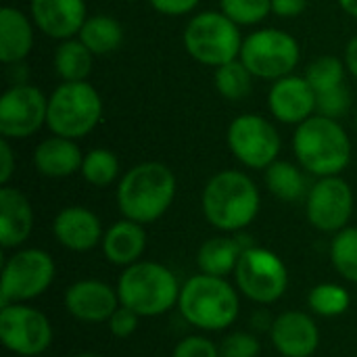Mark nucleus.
Wrapping results in <instances>:
<instances>
[{"label": "nucleus", "instance_id": "nucleus-12", "mask_svg": "<svg viewBox=\"0 0 357 357\" xmlns=\"http://www.w3.org/2000/svg\"><path fill=\"white\" fill-rule=\"evenodd\" d=\"M52 324L44 312L27 303L0 307V343L6 351L21 357L42 356L52 345Z\"/></svg>", "mask_w": 357, "mask_h": 357}, {"label": "nucleus", "instance_id": "nucleus-31", "mask_svg": "<svg viewBox=\"0 0 357 357\" xmlns=\"http://www.w3.org/2000/svg\"><path fill=\"white\" fill-rule=\"evenodd\" d=\"M331 261L345 280L357 284V226H347L335 234L331 243Z\"/></svg>", "mask_w": 357, "mask_h": 357}, {"label": "nucleus", "instance_id": "nucleus-35", "mask_svg": "<svg viewBox=\"0 0 357 357\" xmlns=\"http://www.w3.org/2000/svg\"><path fill=\"white\" fill-rule=\"evenodd\" d=\"M259 339L251 333H232L220 345L222 357H259Z\"/></svg>", "mask_w": 357, "mask_h": 357}, {"label": "nucleus", "instance_id": "nucleus-27", "mask_svg": "<svg viewBox=\"0 0 357 357\" xmlns=\"http://www.w3.org/2000/svg\"><path fill=\"white\" fill-rule=\"evenodd\" d=\"M52 63L63 82H86L92 71L94 54L79 38H69L56 46Z\"/></svg>", "mask_w": 357, "mask_h": 357}, {"label": "nucleus", "instance_id": "nucleus-23", "mask_svg": "<svg viewBox=\"0 0 357 357\" xmlns=\"http://www.w3.org/2000/svg\"><path fill=\"white\" fill-rule=\"evenodd\" d=\"M100 247H102V253L109 264L128 268V266L140 261V257L146 249L144 226L123 218L105 230Z\"/></svg>", "mask_w": 357, "mask_h": 357}, {"label": "nucleus", "instance_id": "nucleus-26", "mask_svg": "<svg viewBox=\"0 0 357 357\" xmlns=\"http://www.w3.org/2000/svg\"><path fill=\"white\" fill-rule=\"evenodd\" d=\"M77 38L90 48L94 56H107L115 52L123 42V27L111 15H88Z\"/></svg>", "mask_w": 357, "mask_h": 357}, {"label": "nucleus", "instance_id": "nucleus-6", "mask_svg": "<svg viewBox=\"0 0 357 357\" xmlns=\"http://www.w3.org/2000/svg\"><path fill=\"white\" fill-rule=\"evenodd\" d=\"M102 119V98L86 82H63L48 96L46 128L50 134L79 140L88 136Z\"/></svg>", "mask_w": 357, "mask_h": 357}, {"label": "nucleus", "instance_id": "nucleus-13", "mask_svg": "<svg viewBox=\"0 0 357 357\" xmlns=\"http://www.w3.org/2000/svg\"><path fill=\"white\" fill-rule=\"evenodd\" d=\"M356 199L349 182L341 176L318 178L305 197L307 222L326 234H337L349 226Z\"/></svg>", "mask_w": 357, "mask_h": 357}, {"label": "nucleus", "instance_id": "nucleus-33", "mask_svg": "<svg viewBox=\"0 0 357 357\" xmlns=\"http://www.w3.org/2000/svg\"><path fill=\"white\" fill-rule=\"evenodd\" d=\"M220 10L236 25H259L272 13V0H220Z\"/></svg>", "mask_w": 357, "mask_h": 357}, {"label": "nucleus", "instance_id": "nucleus-42", "mask_svg": "<svg viewBox=\"0 0 357 357\" xmlns=\"http://www.w3.org/2000/svg\"><path fill=\"white\" fill-rule=\"evenodd\" d=\"M339 6H341L349 17H356L357 19V0H339Z\"/></svg>", "mask_w": 357, "mask_h": 357}, {"label": "nucleus", "instance_id": "nucleus-10", "mask_svg": "<svg viewBox=\"0 0 357 357\" xmlns=\"http://www.w3.org/2000/svg\"><path fill=\"white\" fill-rule=\"evenodd\" d=\"M234 280L238 293L247 299L259 305H270L287 293L289 270L274 251L249 245L238 259Z\"/></svg>", "mask_w": 357, "mask_h": 357}, {"label": "nucleus", "instance_id": "nucleus-37", "mask_svg": "<svg viewBox=\"0 0 357 357\" xmlns=\"http://www.w3.org/2000/svg\"><path fill=\"white\" fill-rule=\"evenodd\" d=\"M138 322H140V316L119 303V307L107 320V328L115 339H128L138 331Z\"/></svg>", "mask_w": 357, "mask_h": 357}, {"label": "nucleus", "instance_id": "nucleus-32", "mask_svg": "<svg viewBox=\"0 0 357 357\" xmlns=\"http://www.w3.org/2000/svg\"><path fill=\"white\" fill-rule=\"evenodd\" d=\"M305 79L312 84V88L316 90V94L333 90L337 86L345 84V75H347V67L345 61L333 54H324L314 59L307 69H305Z\"/></svg>", "mask_w": 357, "mask_h": 357}, {"label": "nucleus", "instance_id": "nucleus-8", "mask_svg": "<svg viewBox=\"0 0 357 357\" xmlns=\"http://www.w3.org/2000/svg\"><path fill=\"white\" fill-rule=\"evenodd\" d=\"M238 59L253 77L276 82L297 69L301 61V46L297 38L284 29L261 27L243 40Z\"/></svg>", "mask_w": 357, "mask_h": 357}, {"label": "nucleus", "instance_id": "nucleus-34", "mask_svg": "<svg viewBox=\"0 0 357 357\" xmlns=\"http://www.w3.org/2000/svg\"><path fill=\"white\" fill-rule=\"evenodd\" d=\"M349 107H351V94H349V90L343 84V86H337L333 90H326V92L318 94L316 113L333 117V119H339V117H343L349 111Z\"/></svg>", "mask_w": 357, "mask_h": 357}, {"label": "nucleus", "instance_id": "nucleus-2", "mask_svg": "<svg viewBox=\"0 0 357 357\" xmlns=\"http://www.w3.org/2000/svg\"><path fill=\"white\" fill-rule=\"evenodd\" d=\"M261 207L257 184L238 169L211 176L201 195L205 220L220 232H241L253 224Z\"/></svg>", "mask_w": 357, "mask_h": 357}, {"label": "nucleus", "instance_id": "nucleus-43", "mask_svg": "<svg viewBox=\"0 0 357 357\" xmlns=\"http://www.w3.org/2000/svg\"><path fill=\"white\" fill-rule=\"evenodd\" d=\"M73 357H100V356H96V354H77V356H73Z\"/></svg>", "mask_w": 357, "mask_h": 357}, {"label": "nucleus", "instance_id": "nucleus-5", "mask_svg": "<svg viewBox=\"0 0 357 357\" xmlns=\"http://www.w3.org/2000/svg\"><path fill=\"white\" fill-rule=\"evenodd\" d=\"M180 282L176 274L157 261H136L123 268L117 280L119 303L136 312L140 318H157L167 314L180 299Z\"/></svg>", "mask_w": 357, "mask_h": 357}, {"label": "nucleus", "instance_id": "nucleus-3", "mask_svg": "<svg viewBox=\"0 0 357 357\" xmlns=\"http://www.w3.org/2000/svg\"><path fill=\"white\" fill-rule=\"evenodd\" d=\"M293 153L310 176L326 178L341 176L349 167L354 146L339 119L316 113L295 128Z\"/></svg>", "mask_w": 357, "mask_h": 357}, {"label": "nucleus", "instance_id": "nucleus-16", "mask_svg": "<svg viewBox=\"0 0 357 357\" xmlns=\"http://www.w3.org/2000/svg\"><path fill=\"white\" fill-rule=\"evenodd\" d=\"M63 305L69 316L86 324H100L111 318L119 307L117 289L102 280L84 278L67 287L63 295Z\"/></svg>", "mask_w": 357, "mask_h": 357}, {"label": "nucleus", "instance_id": "nucleus-22", "mask_svg": "<svg viewBox=\"0 0 357 357\" xmlns=\"http://www.w3.org/2000/svg\"><path fill=\"white\" fill-rule=\"evenodd\" d=\"M36 25L29 15L15 6L0 8V61L4 65L21 63L33 48Z\"/></svg>", "mask_w": 357, "mask_h": 357}, {"label": "nucleus", "instance_id": "nucleus-41", "mask_svg": "<svg viewBox=\"0 0 357 357\" xmlns=\"http://www.w3.org/2000/svg\"><path fill=\"white\" fill-rule=\"evenodd\" d=\"M343 61H345V67H347V73L357 79V36L351 38L345 46V54H343Z\"/></svg>", "mask_w": 357, "mask_h": 357}, {"label": "nucleus", "instance_id": "nucleus-20", "mask_svg": "<svg viewBox=\"0 0 357 357\" xmlns=\"http://www.w3.org/2000/svg\"><path fill=\"white\" fill-rule=\"evenodd\" d=\"M33 230V207L29 199L13 186L0 188V245L19 249Z\"/></svg>", "mask_w": 357, "mask_h": 357}, {"label": "nucleus", "instance_id": "nucleus-4", "mask_svg": "<svg viewBox=\"0 0 357 357\" xmlns=\"http://www.w3.org/2000/svg\"><path fill=\"white\" fill-rule=\"evenodd\" d=\"M178 310L182 318L199 331H226L236 322L241 312L238 289L220 276H190L182 284Z\"/></svg>", "mask_w": 357, "mask_h": 357}, {"label": "nucleus", "instance_id": "nucleus-28", "mask_svg": "<svg viewBox=\"0 0 357 357\" xmlns=\"http://www.w3.org/2000/svg\"><path fill=\"white\" fill-rule=\"evenodd\" d=\"M253 75L241 59L224 63L213 71V86L226 100H243L253 90Z\"/></svg>", "mask_w": 357, "mask_h": 357}, {"label": "nucleus", "instance_id": "nucleus-15", "mask_svg": "<svg viewBox=\"0 0 357 357\" xmlns=\"http://www.w3.org/2000/svg\"><path fill=\"white\" fill-rule=\"evenodd\" d=\"M318 94L305 75H284L272 82L268 92V109L272 117L284 126H299L316 115Z\"/></svg>", "mask_w": 357, "mask_h": 357}, {"label": "nucleus", "instance_id": "nucleus-21", "mask_svg": "<svg viewBox=\"0 0 357 357\" xmlns=\"http://www.w3.org/2000/svg\"><path fill=\"white\" fill-rule=\"evenodd\" d=\"M84 153L75 140L48 136L33 149V167L46 178H69L82 169Z\"/></svg>", "mask_w": 357, "mask_h": 357}, {"label": "nucleus", "instance_id": "nucleus-29", "mask_svg": "<svg viewBox=\"0 0 357 357\" xmlns=\"http://www.w3.org/2000/svg\"><path fill=\"white\" fill-rule=\"evenodd\" d=\"M82 178L96 188H107L119 178V159L109 149H92L84 155Z\"/></svg>", "mask_w": 357, "mask_h": 357}, {"label": "nucleus", "instance_id": "nucleus-18", "mask_svg": "<svg viewBox=\"0 0 357 357\" xmlns=\"http://www.w3.org/2000/svg\"><path fill=\"white\" fill-rule=\"evenodd\" d=\"M29 17L38 31L52 40L77 38L88 19L86 0H29Z\"/></svg>", "mask_w": 357, "mask_h": 357}, {"label": "nucleus", "instance_id": "nucleus-17", "mask_svg": "<svg viewBox=\"0 0 357 357\" xmlns=\"http://www.w3.org/2000/svg\"><path fill=\"white\" fill-rule=\"evenodd\" d=\"M270 341L282 357H312L320 347V328L305 312H282L270 324Z\"/></svg>", "mask_w": 357, "mask_h": 357}, {"label": "nucleus", "instance_id": "nucleus-11", "mask_svg": "<svg viewBox=\"0 0 357 357\" xmlns=\"http://www.w3.org/2000/svg\"><path fill=\"white\" fill-rule=\"evenodd\" d=\"M226 144L232 157L251 169L270 167L282 149V138L276 126L257 113L234 117L226 130Z\"/></svg>", "mask_w": 357, "mask_h": 357}, {"label": "nucleus", "instance_id": "nucleus-44", "mask_svg": "<svg viewBox=\"0 0 357 357\" xmlns=\"http://www.w3.org/2000/svg\"><path fill=\"white\" fill-rule=\"evenodd\" d=\"M123 2H138V0H123Z\"/></svg>", "mask_w": 357, "mask_h": 357}, {"label": "nucleus", "instance_id": "nucleus-24", "mask_svg": "<svg viewBox=\"0 0 357 357\" xmlns=\"http://www.w3.org/2000/svg\"><path fill=\"white\" fill-rule=\"evenodd\" d=\"M247 247L236 236H213L207 238L197 251V266L201 274L228 278L234 274L238 259Z\"/></svg>", "mask_w": 357, "mask_h": 357}, {"label": "nucleus", "instance_id": "nucleus-45", "mask_svg": "<svg viewBox=\"0 0 357 357\" xmlns=\"http://www.w3.org/2000/svg\"><path fill=\"white\" fill-rule=\"evenodd\" d=\"M356 130H357V111H356Z\"/></svg>", "mask_w": 357, "mask_h": 357}, {"label": "nucleus", "instance_id": "nucleus-9", "mask_svg": "<svg viewBox=\"0 0 357 357\" xmlns=\"http://www.w3.org/2000/svg\"><path fill=\"white\" fill-rule=\"evenodd\" d=\"M56 274L54 259L42 249H15L2 264L0 307L8 303H27L44 295Z\"/></svg>", "mask_w": 357, "mask_h": 357}, {"label": "nucleus", "instance_id": "nucleus-19", "mask_svg": "<svg viewBox=\"0 0 357 357\" xmlns=\"http://www.w3.org/2000/svg\"><path fill=\"white\" fill-rule=\"evenodd\" d=\"M52 234L61 247L73 253H86L102 243L105 230L100 218L92 209L82 205H71L54 215Z\"/></svg>", "mask_w": 357, "mask_h": 357}, {"label": "nucleus", "instance_id": "nucleus-1", "mask_svg": "<svg viewBox=\"0 0 357 357\" xmlns=\"http://www.w3.org/2000/svg\"><path fill=\"white\" fill-rule=\"evenodd\" d=\"M176 176L161 161H142L130 167L117 182V207L126 220L142 226L167 213L176 199Z\"/></svg>", "mask_w": 357, "mask_h": 357}, {"label": "nucleus", "instance_id": "nucleus-14", "mask_svg": "<svg viewBox=\"0 0 357 357\" xmlns=\"http://www.w3.org/2000/svg\"><path fill=\"white\" fill-rule=\"evenodd\" d=\"M48 96L31 86L17 82L0 96V134L6 140H25L46 126Z\"/></svg>", "mask_w": 357, "mask_h": 357}, {"label": "nucleus", "instance_id": "nucleus-36", "mask_svg": "<svg viewBox=\"0 0 357 357\" xmlns=\"http://www.w3.org/2000/svg\"><path fill=\"white\" fill-rule=\"evenodd\" d=\"M172 357H222L218 345L203 337V335H190L184 337L182 341H178V345L174 347V356Z\"/></svg>", "mask_w": 357, "mask_h": 357}, {"label": "nucleus", "instance_id": "nucleus-40", "mask_svg": "<svg viewBox=\"0 0 357 357\" xmlns=\"http://www.w3.org/2000/svg\"><path fill=\"white\" fill-rule=\"evenodd\" d=\"M307 8V0H272V13L280 19H295Z\"/></svg>", "mask_w": 357, "mask_h": 357}, {"label": "nucleus", "instance_id": "nucleus-25", "mask_svg": "<svg viewBox=\"0 0 357 357\" xmlns=\"http://www.w3.org/2000/svg\"><path fill=\"white\" fill-rule=\"evenodd\" d=\"M264 180L272 197L284 203H295L307 197L310 192V182H307V172L293 161L276 159L270 167L264 169Z\"/></svg>", "mask_w": 357, "mask_h": 357}, {"label": "nucleus", "instance_id": "nucleus-7", "mask_svg": "<svg viewBox=\"0 0 357 357\" xmlns=\"http://www.w3.org/2000/svg\"><path fill=\"white\" fill-rule=\"evenodd\" d=\"M241 25L228 19L222 10H201L188 19L184 27V48L201 65L220 67L241 56L243 48Z\"/></svg>", "mask_w": 357, "mask_h": 357}, {"label": "nucleus", "instance_id": "nucleus-30", "mask_svg": "<svg viewBox=\"0 0 357 357\" xmlns=\"http://www.w3.org/2000/svg\"><path fill=\"white\" fill-rule=\"evenodd\" d=\"M307 305L316 316L322 318H337L343 316L351 305V295L345 287L335 282L316 284L307 295Z\"/></svg>", "mask_w": 357, "mask_h": 357}, {"label": "nucleus", "instance_id": "nucleus-39", "mask_svg": "<svg viewBox=\"0 0 357 357\" xmlns=\"http://www.w3.org/2000/svg\"><path fill=\"white\" fill-rule=\"evenodd\" d=\"M15 153H13V146H10V140L2 138L0 140V184L6 186L15 174Z\"/></svg>", "mask_w": 357, "mask_h": 357}, {"label": "nucleus", "instance_id": "nucleus-38", "mask_svg": "<svg viewBox=\"0 0 357 357\" xmlns=\"http://www.w3.org/2000/svg\"><path fill=\"white\" fill-rule=\"evenodd\" d=\"M201 0H149V4L161 13V15H167V17H184V15H190L197 6H199Z\"/></svg>", "mask_w": 357, "mask_h": 357}]
</instances>
